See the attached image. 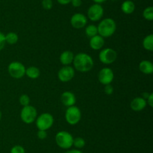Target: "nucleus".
<instances>
[{"label":"nucleus","mask_w":153,"mask_h":153,"mask_svg":"<svg viewBox=\"0 0 153 153\" xmlns=\"http://www.w3.org/2000/svg\"><path fill=\"white\" fill-rule=\"evenodd\" d=\"M73 64L76 70L82 73L91 70L94 65L92 57L85 52H79L74 56Z\"/></svg>","instance_id":"nucleus-1"},{"label":"nucleus","mask_w":153,"mask_h":153,"mask_svg":"<svg viewBox=\"0 0 153 153\" xmlns=\"http://www.w3.org/2000/svg\"><path fill=\"white\" fill-rule=\"evenodd\" d=\"M98 34L103 38H109L113 35L117 29L115 21L111 18H105L99 23L97 26Z\"/></svg>","instance_id":"nucleus-2"},{"label":"nucleus","mask_w":153,"mask_h":153,"mask_svg":"<svg viewBox=\"0 0 153 153\" xmlns=\"http://www.w3.org/2000/svg\"><path fill=\"white\" fill-rule=\"evenodd\" d=\"M56 144L63 149H69L73 146V136L70 132L61 130L55 135Z\"/></svg>","instance_id":"nucleus-3"},{"label":"nucleus","mask_w":153,"mask_h":153,"mask_svg":"<svg viewBox=\"0 0 153 153\" xmlns=\"http://www.w3.org/2000/svg\"><path fill=\"white\" fill-rule=\"evenodd\" d=\"M53 116L49 112H43L36 118V125L38 130H47L53 125Z\"/></svg>","instance_id":"nucleus-4"},{"label":"nucleus","mask_w":153,"mask_h":153,"mask_svg":"<svg viewBox=\"0 0 153 153\" xmlns=\"http://www.w3.org/2000/svg\"><path fill=\"white\" fill-rule=\"evenodd\" d=\"M66 121L71 125H75L80 122L82 118V112L78 106H73L67 107L65 112Z\"/></svg>","instance_id":"nucleus-5"},{"label":"nucleus","mask_w":153,"mask_h":153,"mask_svg":"<svg viewBox=\"0 0 153 153\" xmlns=\"http://www.w3.org/2000/svg\"><path fill=\"white\" fill-rule=\"evenodd\" d=\"M37 112L35 107L31 105L23 106L20 112V118L25 124H31L37 118Z\"/></svg>","instance_id":"nucleus-6"},{"label":"nucleus","mask_w":153,"mask_h":153,"mask_svg":"<svg viewBox=\"0 0 153 153\" xmlns=\"http://www.w3.org/2000/svg\"><path fill=\"white\" fill-rule=\"evenodd\" d=\"M25 67L19 62H12L7 67V71L10 76L15 79H20L25 74Z\"/></svg>","instance_id":"nucleus-7"},{"label":"nucleus","mask_w":153,"mask_h":153,"mask_svg":"<svg viewBox=\"0 0 153 153\" xmlns=\"http://www.w3.org/2000/svg\"><path fill=\"white\" fill-rule=\"evenodd\" d=\"M100 62L105 64H110L114 62L117 58V52L111 48L103 49L99 54Z\"/></svg>","instance_id":"nucleus-8"},{"label":"nucleus","mask_w":153,"mask_h":153,"mask_svg":"<svg viewBox=\"0 0 153 153\" xmlns=\"http://www.w3.org/2000/svg\"><path fill=\"white\" fill-rule=\"evenodd\" d=\"M104 14V9L102 6L98 3L92 4L88 10V16L91 21H99L102 19Z\"/></svg>","instance_id":"nucleus-9"},{"label":"nucleus","mask_w":153,"mask_h":153,"mask_svg":"<svg viewBox=\"0 0 153 153\" xmlns=\"http://www.w3.org/2000/svg\"><path fill=\"white\" fill-rule=\"evenodd\" d=\"M75 76V69L70 65H65L61 68L58 73V77L60 81L67 82L71 80Z\"/></svg>","instance_id":"nucleus-10"},{"label":"nucleus","mask_w":153,"mask_h":153,"mask_svg":"<svg viewBox=\"0 0 153 153\" xmlns=\"http://www.w3.org/2000/svg\"><path fill=\"white\" fill-rule=\"evenodd\" d=\"M114 77V74L113 70L110 68H103L99 72V81L103 85H108V84L111 83Z\"/></svg>","instance_id":"nucleus-11"},{"label":"nucleus","mask_w":153,"mask_h":153,"mask_svg":"<svg viewBox=\"0 0 153 153\" xmlns=\"http://www.w3.org/2000/svg\"><path fill=\"white\" fill-rule=\"evenodd\" d=\"M87 22H88V19H87L86 16L81 13L75 14L70 19V23H71L72 26L77 29L84 28L86 26Z\"/></svg>","instance_id":"nucleus-12"},{"label":"nucleus","mask_w":153,"mask_h":153,"mask_svg":"<svg viewBox=\"0 0 153 153\" xmlns=\"http://www.w3.org/2000/svg\"><path fill=\"white\" fill-rule=\"evenodd\" d=\"M61 101L64 106L69 107V106L75 105L76 102V98L73 92L70 91H67L63 92L62 94H61Z\"/></svg>","instance_id":"nucleus-13"},{"label":"nucleus","mask_w":153,"mask_h":153,"mask_svg":"<svg viewBox=\"0 0 153 153\" xmlns=\"http://www.w3.org/2000/svg\"><path fill=\"white\" fill-rule=\"evenodd\" d=\"M146 100L143 99L142 97H137L133 99L130 104L131 110L134 111H141L146 106Z\"/></svg>","instance_id":"nucleus-14"},{"label":"nucleus","mask_w":153,"mask_h":153,"mask_svg":"<svg viewBox=\"0 0 153 153\" xmlns=\"http://www.w3.org/2000/svg\"><path fill=\"white\" fill-rule=\"evenodd\" d=\"M104 38L100 36V34H97V35L91 38V40H90V46H91V49L94 50H98L102 49L103 47V46H104Z\"/></svg>","instance_id":"nucleus-15"},{"label":"nucleus","mask_w":153,"mask_h":153,"mask_svg":"<svg viewBox=\"0 0 153 153\" xmlns=\"http://www.w3.org/2000/svg\"><path fill=\"white\" fill-rule=\"evenodd\" d=\"M73 58H74V54L72 51L66 50L64 51L60 56V62L64 66L70 65L73 63Z\"/></svg>","instance_id":"nucleus-16"},{"label":"nucleus","mask_w":153,"mask_h":153,"mask_svg":"<svg viewBox=\"0 0 153 153\" xmlns=\"http://www.w3.org/2000/svg\"><path fill=\"white\" fill-rule=\"evenodd\" d=\"M139 70L145 74H151L153 73V64L149 60H143L139 64Z\"/></svg>","instance_id":"nucleus-17"},{"label":"nucleus","mask_w":153,"mask_h":153,"mask_svg":"<svg viewBox=\"0 0 153 153\" xmlns=\"http://www.w3.org/2000/svg\"><path fill=\"white\" fill-rule=\"evenodd\" d=\"M121 10L126 14H131L135 10V4L131 0H126L121 4Z\"/></svg>","instance_id":"nucleus-18"},{"label":"nucleus","mask_w":153,"mask_h":153,"mask_svg":"<svg viewBox=\"0 0 153 153\" xmlns=\"http://www.w3.org/2000/svg\"><path fill=\"white\" fill-rule=\"evenodd\" d=\"M25 74L31 79H37L40 76V69L35 66H31L25 69Z\"/></svg>","instance_id":"nucleus-19"},{"label":"nucleus","mask_w":153,"mask_h":153,"mask_svg":"<svg viewBox=\"0 0 153 153\" xmlns=\"http://www.w3.org/2000/svg\"><path fill=\"white\" fill-rule=\"evenodd\" d=\"M143 46L148 51L153 50V34H150L146 36L143 40Z\"/></svg>","instance_id":"nucleus-20"},{"label":"nucleus","mask_w":153,"mask_h":153,"mask_svg":"<svg viewBox=\"0 0 153 153\" xmlns=\"http://www.w3.org/2000/svg\"><path fill=\"white\" fill-rule=\"evenodd\" d=\"M5 42L8 44H14L18 41V35L15 32H9L7 34H4Z\"/></svg>","instance_id":"nucleus-21"},{"label":"nucleus","mask_w":153,"mask_h":153,"mask_svg":"<svg viewBox=\"0 0 153 153\" xmlns=\"http://www.w3.org/2000/svg\"><path fill=\"white\" fill-rule=\"evenodd\" d=\"M85 34L88 37L92 38L94 36L98 34V29H97V26L95 25H88V26L85 28Z\"/></svg>","instance_id":"nucleus-22"},{"label":"nucleus","mask_w":153,"mask_h":153,"mask_svg":"<svg viewBox=\"0 0 153 153\" xmlns=\"http://www.w3.org/2000/svg\"><path fill=\"white\" fill-rule=\"evenodd\" d=\"M143 17L149 21H152L153 20V8L152 6L146 8L143 12Z\"/></svg>","instance_id":"nucleus-23"},{"label":"nucleus","mask_w":153,"mask_h":153,"mask_svg":"<svg viewBox=\"0 0 153 153\" xmlns=\"http://www.w3.org/2000/svg\"><path fill=\"white\" fill-rule=\"evenodd\" d=\"M73 146H74L77 148H82L85 146V140L80 136L73 138Z\"/></svg>","instance_id":"nucleus-24"},{"label":"nucleus","mask_w":153,"mask_h":153,"mask_svg":"<svg viewBox=\"0 0 153 153\" xmlns=\"http://www.w3.org/2000/svg\"><path fill=\"white\" fill-rule=\"evenodd\" d=\"M19 104H20L22 106H27V105H29L30 98L28 97L27 94H22V95L19 97Z\"/></svg>","instance_id":"nucleus-25"},{"label":"nucleus","mask_w":153,"mask_h":153,"mask_svg":"<svg viewBox=\"0 0 153 153\" xmlns=\"http://www.w3.org/2000/svg\"><path fill=\"white\" fill-rule=\"evenodd\" d=\"M10 153H25V151L22 146L16 145L12 147Z\"/></svg>","instance_id":"nucleus-26"},{"label":"nucleus","mask_w":153,"mask_h":153,"mask_svg":"<svg viewBox=\"0 0 153 153\" xmlns=\"http://www.w3.org/2000/svg\"><path fill=\"white\" fill-rule=\"evenodd\" d=\"M42 6L45 10H50L53 6V2L52 0H43L42 1Z\"/></svg>","instance_id":"nucleus-27"},{"label":"nucleus","mask_w":153,"mask_h":153,"mask_svg":"<svg viewBox=\"0 0 153 153\" xmlns=\"http://www.w3.org/2000/svg\"><path fill=\"white\" fill-rule=\"evenodd\" d=\"M104 92L106 94L108 95H110V94H112L114 92V88L111 84H108V85H105L104 88Z\"/></svg>","instance_id":"nucleus-28"},{"label":"nucleus","mask_w":153,"mask_h":153,"mask_svg":"<svg viewBox=\"0 0 153 153\" xmlns=\"http://www.w3.org/2000/svg\"><path fill=\"white\" fill-rule=\"evenodd\" d=\"M37 136L40 140H44L47 137V132H46V130H38L37 133Z\"/></svg>","instance_id":"nucleus-29"},{"label":"nucleus","mask_w":153,"mask_h":153,"mask_svg":"<svg viewBox=\"0 0 153 153\" xmlns=\"http://www.w3.org/2000/svg\"><path fill=\"white\" fill-rule=\"evenodd\" d=\"M5 38H4V34H3L1 32H0V51L4 48V45H5Z\"/></svg>","instance_id":"nucleus-30"},{"label":"nucleus","mask_w":153,"mask_h":153,"mask_svg":"<svg viewBox=\"0 0 153 153\" xmlns=\"http://www.w3.org/2000/svg\"><path fill=\"white\" fill-rule=\"evenodd\" d=\"M146 104H147L150 107H152L153 106V93H149V97L146 99Z\"/></svg>","instance_id":"nucleus-31"},{"label":"nucleus","mask_w":153,"mask_h":153,"mask_svg":"<svg viewBox=\"0 0 153 153\" xmlns=\"http://www.w3.org/2000/svg\"><path fill=\"white\" fill-rule=\"evenodd\" d=\"M72 4H73V7L75 8H78V7H80L82 4V0H72L71 1Z\"/></svg>","instance_id":"nucleus-32"},{"label":"nucleus","mask_w":153,"mask_h":153,"mask_svg":"<svg viewBox=\"0 0 153 153\" xmlns=\"http://www.w3.org/2000/svg\"><path fill=\"white\" fill-rule=\"evenodd\" d=\"M58 1V3H60L61 4H64V5H65V4H69V3L71 2L72 0H57Z\"/></svg>","instance_id":"nucleus-33"},{"label":"nucleus","mask_w":153,"mask_h":153,"mask_svg":"<svg viewBox=\"0 0 153 153\" xmlns=\"http://www.w3.org/2000/svg\"><path fill=\"white\" fill-rule=\"evenodd\" d=\"M64 153H83V152L79 149H71V150H68V151H67Z\"/></svg>","instance_id":"nucleus-34"},{"label":"nucleus","mask_w":153,"mask_h":153,"mask_svg":"<svg viewBox=\"0 0 153 153\" xmlns=\"http://www.w3.org/2000/svg\"><path fill=\"white\" fill-rule=\"evenodd\" d=\"M143 95H142V98H143V99H145V100H146V99L148 98V97H149V93H148V92H144V93H143Z\"/></svg>","instance_id":"nucleus-35"},{"label":"nucleus","mask_w":153,"mask_h":153,"mask_svg":"<svg viewBox=\"0 0 153 153\" xmlns=\"http://www.w3.org/2000/svg\"><path fill=\"white\" fill-rule=\"evenodd\" d=\"M93 1H94V2L100 4V3H102V2H105L106 0H93Z\"/></svg>","instance_id":"nucleus-36"},{"label":"nucleus","mask_w":153,"mask_h":153,"mask_svg":"<svg viewBox=\"0 0 153 153\" xmlns=\"http://www.w3.org/2000/svg\"><path fill=\"white\" fill-rule=\"evenodd\" d=\"M1 110H0V120H1Z\"/></svg>","instance_id":"nucleus-37"}]
</instances>
